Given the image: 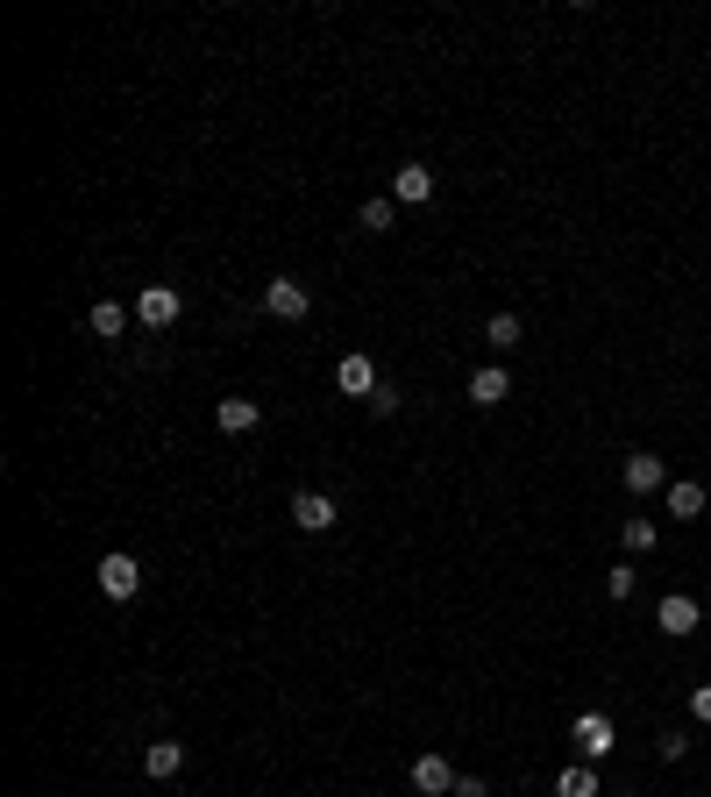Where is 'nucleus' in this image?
<instances>
[{"label": "nucleus", "mask_w": 711, "mask_h": 797, "mask_svg": "<svg viewBox=\"0 0 711 797\" xmlns=\"http://www.w3.org/2000/svg\"><path fill=\"white\" fill-rule=\"evenodd\" d=\"M178 313H186L178 285H143V292H135V321H143V328H171Z\"/></svg>", "instance_id": "f257e3e1"}, {"label": "nucleus", "mask_w": 711, "mask_h": 797, "mask_svg": "<svg viewBox=\"0 0 711 797\" xmlns=\"http://www.w3.org/2000/svg\"><path fill=\"white\" fill-rule=\"evenodd\" d=\"M264 313H270V321H307V313H313L307 285H299V278H270L264 285Z\"/></svg>", "instance_id": "f03ea898"}, {"label": "nucleus", "mask_w": 711, "mask_h": 797, "mask_svg": "<svg viewBox=\"0 0 711 797\" xmlns=\"http://www.w3.org/2000/svg\"><path fill=\"white\" fill-rule=\"evenodd\" d=\"M698 620H704V612H698V598H690V591H669V598L655 606V627H662V634H676V641L698 634Z\"/></svg>", "instance_id": "7ed1b4c3"}, {"label": "nucleus", "mask_w": 711, "mask_h": 797, "mask_svg": "<svg viewBox=\"0 0 711 797\" xmlns=\"http://www.w3.org/2000/svg\"><path fill=\"white\" fill-rule=\"evenodd\" d=\"M612 741H619V733H612V719H604V712H584V719H577V755L591 762V770L612 755Z\"/></svg>", "instance_id": "20e7f679"}, {"label": "nucleus", "mask_w": 711, "mask_h": 797, "mask_svg": "<svg viewBox=\"0 0 711 797\" xmlns=\"http://www.w3.org/2000/svg\"><path fill=\"white\" fill-rule=\"evenodd\" d=\"M335 499H327V491H299V499H292V528H307V534H327V528H335Z\"/></svg>", "instance_id": "39448f33"}, {"label": "nucleus", "mask_w": 711, "mask_h": 797, "mask_svg": "<svg viewBox=\"0 0 711 797\" xmlns=\"http://www.w3.org/2000/svg\"><path fill=\"white\" fill-rule=\"evenodd\" d=\"M100 591H108V598H135V591H143L135 555H100Z\"/></svg>", "instance_id": "423d86ee"}, {"label": "nucleus", "mask_w": 711, "mask_h": 797, "mask_svg": "<svg viewBox=\"0 0 711 797\" xmlns=\"http://www.w3.org/2000/svg\"><path fill=\"white\" fill-rule=\"evenodd\" d=\"M413 790L420 797H456V770H448L442 755H420L413 762Z\"/></svg>", "instance_id": "0eeeda50"}, {"label": "nucleus", "mask_w": 711, "mask_h": 797, "mask_svg": "<svg viewBox=\"0 0 711 797\" xmlns=\"http://www.w3.org/2000/svg\"><path fill=\"white\" fill-rule=\"evenodd\" d=\"M391 200L427 207V200H434V171H427V164H399V178H391Z\"/></svg>", "instance_id": "6e6552de"}, {"label": "nucleus", "mask_w": 711, "mask_h": 797, "mask_svg": "<svg viewBox=\"0 0 711 797\" xmlns=\"http://www.w3.org/2000/svg\"><path fill=\"white\" fill-rule=\"evenodd\" d=\"M256 420H264L256 399H214V428L221 434H256Z\"/></svg>", "instance_id": "1a4fd4ad"}, {"label": "nucleus", "mask_w": 711, "mask_h": 797, "mask_svg": "<svg viewBox=\"0 0 711 797\" xmlns=\"http://www.w3.org/2000/svg\"><path fill=\"white\" fill-rule=\"evenodd\" d=\"M662 485H669V463L647 456V449H633L626 456V491H662Z\"/></svg>", "instance_id": "9d476101"}, {"label": "nucleus", "mask_w": 711, "mask_h": 797, "mask_svg": "<svg viewBox=\"0 0 711 797\" xmlns=\"http://www.w3.org/2000/svg\"><path fill=\"white\" fill-rule=\"evenodd\" d=\"M335 385L349 399H370L377 392V364H370V356H342V364H335Z\"/></svg>", "instance_id": "9b49d317"}, {"label": "nucleus", "mask_w": 711, "mask_h": 797, "mask_svg": "<svg viewBox=\"0 0 711 797\" xmlns=\"http://www.w3.org/2000/svg\"><path fill=\"white\" fill-rule=\"evenodd\" d=\"M498 399H512V378H506V364H484L470 378V406H498Z\"/></svg>", "instance_id": "f8f14e48"}, {"label": "nucleus", "mask_w": 711, "mask_h": 797, "mask_svg": "<svg viewBox=\"0 0 711 797\" xmlns=\"http://www.w3.org/2000/svg\"><path fill=\"white\" fill-rule=\"evenodd\" d=\"M178 770H186V748H178V741H149L143 748V776H157V784H164V776H178Z\"/></svg>", "instance_id": "ddd939ff"}, {"label": "nucleus", "mask_w": 711, "mask_h": 797, "mask_svg": "<svg viewBox=\"0 0 711 797\" xmlns=\"http://www.w3.org/2000/svg\"><path fill=\"white\" fill-rule=\"evenodd\" d=\"M669 520H704V485L698 477H676L669 485Z\"/></svg>", "instance_id": "4468645a"}, {"label": "nucleus", "mask_w": 711, "mask_h": 797, "mask_svg": "<svg viewBox=\"0 0 711 797\" xmlns=\"http://www.w3.org/2000/svg\"><path fill=\"white\" fill-rule=\"evenodd\" d=\"M555 797H604V790H598V770H591V762H569V770H555Z\"/></svg>", "instance_id": "2eb2a0df"}, {"label": "nucleus", "mask_w": 711, "mask_h": 797, "mask_svg": "<svg viewBox=\"0 0 711 797\" xmlns=\"http://www.w3.org/2000/svg\"><path fill=\"white\" fill-rule=\"evenodd\" d=\"M86 328H93V335H100V342H114V335H121V328H129V307H121V299H100V307H93V313H86Z\"/></svg>", "instance_id": "dca6fc26"}, {"label": "nucleus", "mask_w": 711, "mask_h": 797, "mask_svg": "<svg viewBox=\"0 0 711 797\" xmlns=\"http://www.w3.org/2000/svg\"><path fill=\"white\" fill-rule=\"evenodd\" d=\"M484 342H491V350L506 356L512 342H520V313H491V321H484Z\"/></svg>", "instance_id": "f3484780"}, {"label": "nucleus", "mask_w": 711, "mask_h": 797, "mask_svg": "<svg viewBox=\"0 0 711 797\" xmlns=\"http://www.w3.org/2000/svg\"><path fill=\"white\" fill-rule=\"evenodd\" d=\"M619 541H626L633 555H647V549H655V520H641V513H633L626 528H619Z\"/></svg>", "instance_id": "a211bd4d"}, {"label": "nucleus", "mask_w": 711, "mask_h": 797, "mask_svg": "<svg viewBox=\"0 0 711 797\" xmlns=\"http://www.w3.org/2000/svg\"><path fill=\"white\" fill-rule=\"evenodd\" d=\"M391 221H399V207H391V200H363V229H370V235H385Z\"/></svg>", "instance_id": "6ab92c4d"}, {"label": "nucleus", "mask_w": 711, "mask_h": 797, "mask_svg": "<svg viewBox=\"0 0 711 797\" xmlns=\"http://www.w3.org/2000/svg\"><path fill=\"white\" fill-rule=\"evenodd\" d=\"M633 584H641V577H633L626 563H612V569H604V591H612V606H626V598H633Z\"/></svg>", "instance_id": "aec40b11"}, {"label": "nucleus", "mask_w": 711, "mask_h": 797, "mask_svg": "<svg viewBox=\"0 0 711 797\" xmlns=\"http://www.w3.org/2000/svg\"><path fill=\"white\" fill-rule=\"evenodd\" d=\"M655 755H662V762H684V755H690V741H684V733H662Z\"/></svg>", "instance_id": "412c9836"}, {"label": "nucleus", "mask_w": 711, "mask_h": 797, "mask_svg": "<svg viewBox=\"0 0 711 797\" xmlns=\"http://www.w3.org/2000/svg\"><path fill=\"white\" fill-rule=\"evenodd\" d=\"M370 413L391 420V413H399V392H391V385H377V392H370Z\"/></svg>", "instance_id": "4be33fe9"}, {"label": "nucleus", "mask_w": 711, "mask_h": 797, "mask_svg": "<svg viewBox=\"0 0 711 797\" xmlns=\"http://www.w3.org/2000/svg\"><path fill=\"white\" fill-rule=\"evenodd\" d=\"M690 719H704V727H711V684L690 690Z\"/></svg>", "instance_id": "5701e85b"}, {"label": "nucleus", "mask_w": 711, "mask_h": 797, "mask_svg": "<svg viewBox=\"0 0 711 797\" xmlns=\"http://www.w3.org/2000/svg\"><path fill=\"white\" fill-rule=\"evenodd\" d=\"M456 797H491V784L484 776H456Z\"/></svg>", "instance_id": "b1692460"}]
</instances>
